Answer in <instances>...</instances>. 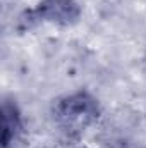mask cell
<instances>
[{
    "label": "cell",
    "instance_id": "1",
    "mask_svg": "<svg viewBox=\"0 0 146 148\" xmlns=\"http://www.w3.org/2000/svg\"><path fill=\"white\" fill-rule=\"evenodd\" d=\"M52 117L67 138H79L98 121L100 105L88 91H74L53 103Z\"/></svg>",
    "mask_w": 146,
    "mask_h": 148
},
{
    "label": "cell",
    "instance_id": "2",
    "mask_svg": "<svg viewBox=\"0 0 146 148\" xmlns=\"http://www.w3.org/2000/svg\"><path fill=\"white\" fill-rule=\"evenodd\" d=\"M29 14L36 21L69 26L79 19L81 9L76 0H41Z\"/></svg>",
    "mask_w": 146,
    "mask_h": 148
},
{
    "label": "cell",
    "instance_id": "3",
    "mask_svg": "<svg viewBox=\"0 0 146 148\" xmlns=\"http://www.w3.org/2000/svg\"><path fill=\"white\" fill-rule=\"evenodd\" d=\"M26 129L17 105L10 100L2 103V148H24Z\"/></svg>",
    "mask_w": 146,
    "mask_h": 148
}]
</instances>
